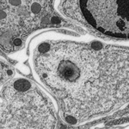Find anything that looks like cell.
Here are the masks:
<instances>
[{
  "instance_id": "cell-2",
  "label": "cell",
  "mask_w": 129,
  "mask_h": 129,
  "mask_svg": "<svg viewBox=\"0 0 129 129\" xmlns=\"http://www.w3.org/2000/svg\"><path fill=\"white\" fill-rule=\"evenodd\" d=\"M55 0H0V51L15 54L30 37L49 28L67 27L84 31L67 20L55 8Z\"/></svg>"
},
{
  "instance_id": "cell-4",
  "label": "cell",
  "mask_w": 129,
  "mask_h": 129,
  "mask_svg": "<svg viewBox=\"0 0 129 129\" xmlns=\"http://www.w3.org/2000/svg\"><path fill=\"white\" fill-rule=\"evenodd\" d=\"M59 12L85 33L129 41V0H61Z\"/></svg>"
},
{
  "instance_id": "cell-3",
  "label": "cell",
  "mask_w": 129,
  "mask_h": 129,
  "mask_svg": "<svg viewBox=\"0 0 129 129\" xmlns=\"http://www.w3.org/2000/svg\"><path fill=\"white\" fill-rule=\"evenodd\" d=\"M40 84L13 75L0 87V128H55L58 113Z\"/></svg>"
},
{
  "instance_id": "cell-1",
  "label": "cell",
  "mask_w": 129,
  "mask_h": 129,
  "mask_svg": "<svg viewBox=\"0 0 129 129\" xmlns=\"http://www.w3.org/2000/svg\"><path fill=\"white\" fill-rule=\"evenodd\" d=\"M29 63L66 124L106 116L129 103V46L38 37L30 43Z\"/></svg>"
},
{
  "instance_id": "cell-5",
  "label": "cell",
  "mask_w": 129,
  "mask_h": 129,
  "mask_svg": "<svg viewBox=\"0 0 129 129\" xmlns=\"http://www.w3.org/2000/svg\"><path fill=\"white\" fill-rule=\"evenodd\" d=\"M15 75V69L10 63L0 55V87Z\"/></svg>"
}]
</instances>
